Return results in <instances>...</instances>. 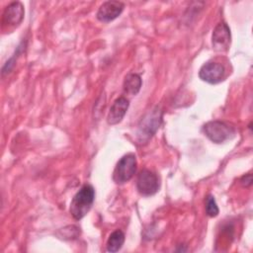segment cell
Segmentation results:
<instances>
[{
  "label": "cell",
  "mask_w": 253,
  "mask_h": 253,
  "mask_svg": "<svg viewBox=\"0 0 253 253\" xmlns=\"http://www.w3.org/2000/svg\"><path fill=\"white\" fill-rule=\"evenodd\" d=\"M125 4L120 1H106L98 9L96 17L99 21L108 23L118 18L124 11Z\"/></svg>",
  "instance_id": "ba28073f"
},
{
  "label": "cell",
  "mask_w": 253,
  "mask_h": 253,
  "mask_svg": "<svg viewBox=\"0 0 253 253\" xmlns=\"http://www.w3.org/2000/svg\"><path fill=\"white\" fill-rule=\"evenodd\" d=\"M205 209H206V213L211 216V217H215L218 212V207L215 202V199L211 195H208L206 198V203H205Z\"/></svg>",
  "instance_id": "4fadbf2b"
},
{
  "label": "cell",
  "mask_w": 253,
  "mask_h": 253,
  "mask_svg": "<svg viewBox=\"0 0 253 253\" xmlns=\"http://www.w3.org/2000/svg\"><path fill=\"white\" fill-rule=\"evenodd\" d=\"M24 6L21 2L16 1L10 3L4 10L2 16L3 27H15L21 24L24 19Z\"/></svg>",
  "instance_id": "9c48e42d"
},
{
  "label": "cell",
  "mask_w": 253,
  "mask_h": 253,
  "mask_svg": "<svg viewBox=\"0 0 253 253\" xmlns=\"http://www.w3.org/2000/svg\"><path fill=\"white\" fill-rule=\"evenodd\" d=\"M205 135L214 143H223L234 137L235 129L221 121H211L204 125Z\"/></svg>",
  "instance_id": "277c9868"
},
{
  "label": "cell",
  "mask_w": 253,
  "mask_h": 253,
  "mask_svg": "<svg viewBox=\"0 0 253 253\" xmlns=\"http://www.w3.org/2000/svg\"><path fill=\"white\" fill-rule=\"evenodd\" d=\"M25 46H26V44H25L24 42H22V43L17 47L16 52H15V53L13 54V56L6 62V64L3 66V68H2V73H3V74H4L5 72H9V71L12 69V67L14 66V63H15V58H17V57L19 56V54L23 52V50L25 49Z\"/></svg>",
  "instance_id": "5bb4252c"
},
{
  "label": "cell",
  "mask_w": 253,
  "mask_h": 253,
  "mask_svg": "<svg viewBox=\"0 0 253 253\" xmlns=\"http://www.w3.org/2000/svg\"><path fill=\"white\" fill-rule=\"evenodd\" d=\"M230 29L226 23H218L212 31L211 44L212 48L218 52L227 51L230 44Z\"/></svg>",
  "instance_id": "52a82bcc"
},
{
  "label": "cell",
  "mask_w": 253,
  "mask_h": 253,
  "mask_svg": "<svg viewBox=\"0 0 253 253\" xmlns=\"http://www.w3.org/2000/svg\"><path fill=\"white\" fill-rule=\"evenodd\" d=\"M142 85V80L138 74L129 73L125 77L124 80V91L131 96H135Z\"/></svg>",
  "instance_id": "8fae6325"
},
{
  "label": "cell",
  "mask_w": 253,
  "mask_h": 253,
  "mask_svg": "<svg viewBox=\"0 0 253 253\" xmlns=\"http://www.w3.org/2000/svg\"><path fill=\"white\" fill-rule=\"evenodd\" d=\"M159 179L154 172L142 169L137 175L136 189L141 196L150 197L155 195L159 190Z\"/></svg>",
  "instance_id": "5b68a950"
},
{
  "label": "cell",
  "mask_w": 253,
  "mask_h": 253,
  "mask_svg": "<svg viewBox=\"0 0 253 253\" xmlns=\"http://www.w3.org/2000/svg\"><path fill=\"white\" fill-rule=\"evenodd\" d=\"M161 122L162 110L158 106L149 110L138 123L136 131L137 140L142 143L151 138L159 128Z\"/></svg>",
  "instance_id": "7a4b0ae2"
},
{
  "label": "cell",
  "mask_w": 253,
  "mask_h": 253,
  "mask_svg": "<svg viewBox=\"0 0 253 253\" xmlns=\"http://www.w3.org/2000/svg\"><path fill=\"white\" fill-rule=\"evenodd\" d=\"M124 242H125V233L120 229L113 231L110 234L107 241V251L111 253L119 251L123 247Z\"/></svg>",
  "instance_id": "7c38bea8"
},
{
  "label": "cell",
  "mask_w": 253,
  "mask_h": 253,
  "mask_svg": "<svg viewBox=\"0 0 253 253\" xmlns=\"http://www.w3.org/2000/svg\"><path fill=\"white\" fill-rule=\"evenodd\" d=\"M240 183H241V185L244 186V187H249V186H251V185H252V174H251V173H248V174L242 176L241 179H240Z\"/></svg>",
  "instance_id": "9a60e30c"
},
{
  "label": "cell",
  "mask_w": 253,
  "mask_h": 253,
  "mask_svg": "<svg viewBox=\"0 0 253 253\" xmlns=\"http://www.w3.org/2000/svg\"><path fill=\"white\" fill-rule=\"evenodd\" d=\"M225 68L221 63L209 61L202 65L199 70V77L210 84H217L224 79Z\"/></svg>",
  "instance_id": "8992f818"
},
{
  "label": "cell",
  "mask_w": 253,
  "mask_h": 253,
  "mask_svg": "<svg viewBox=\"0 0 253 253\" xmlns=\"http://www.w3.org/2000/svg\"><path fill=\"white\" fill-rule=\"evenodd\" d=\"M129 102L126 97H119L118 99H116L111 106L107 117L108 124L114 126L121 123L125 115L126 114Z\"/></svg>",
  "instance_id": "30bf717a"
},
{
  "label": "cell",
  "mask_w": 253,
  "mask_h": 253,
  "mask_svg": "<svg viewBox=\"0 0 253 253\" xmlns=\"http://www.w3.org/2000/svg\"><path fill=\"white\" fill-rule=\"evenodd\" d=\"M95 200V190L89 185H83L80 190L73 196L70 203L69 211L73 218L79 220L83 218L91 210Z\"/></svg>",
  "instance_id": "6da1fadb"
},
{
  "label": "cell",
  "mask_w": 253,
  "mask_h": 253,
  "mask_svg": "<svg viewBox=\"0 0 253 253\" xmlns=\"http://www.w3.org/2000/svg\"><path fill=\"white\" fill-rule=\"evenodd\" d=\"M137 161L134 153L125 154L116 164L113 172V180L118 185L128 182L136 172Z\"/></svg>",
  "instance_id": "3957f363"
}]
</instances>
